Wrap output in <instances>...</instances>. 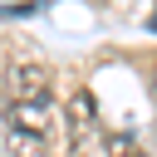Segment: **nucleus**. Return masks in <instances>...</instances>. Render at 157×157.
Segmentation results:
<instances>
[{
	"instance_id": "20e7f679",
	"label": "nucleus",
	"mask_w": 157,
	"mask_h": 157,
	"mask_svg": "<svg viewBox=\"0 0 157 157\" xmlns=\"http://www.w3.org/2000/svg\"><path fill=\"white\" fill-rule=\"evenodd\" d=\"M152 78H157V74H152ZM152 93H157V83H152Z\"/></svg>"
},
{
	"instance_id": "7ed1b4c3",
	"label": "nucleus",
	"mask_w": 157,
	"mask_h": 157,
	"mask_svg": "<svg viewBox=\"0 0 157 157\" xmlns=\"http://www.w3.org/2000/svg\"><path fill=\"white\" fill-rule=\"evenodd\" d=\"M147 29H152V34H157V5H152V15H147Z\"/></svg>"
},
{
	"instance_id": "f03ea898",
	"label": "nucleus",
	"mask_w": 157,
	"mask_h": 157,
	"mask_svg": "<svg viewBox=\"0 0 157 157\" xmlns=\"http://www.w3.org/2000/svg\"><path fill=\"white\" fill-rule=\"evenodd\" d=\"M69 157H147L128 128H108L93 93L78 88L69 98Z\"/></svg>"
},
{
	"instance_id": "f257e3e1",
	"label": "nucleus",
	"mask_w": 157,
	"mask_h": 157,
	"mask_svg": "<svg viewBox=\"0 0 157 157\" xmlns=\"http://www.w3.org/2000/svg\"><path fill=\"white\" fill-rule=\"evenodd\" d=\"M5 147L10 157H49L54 142V69L44 59H15L5 74Z\"/></svg>"
}]
</instances>
